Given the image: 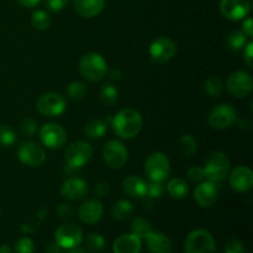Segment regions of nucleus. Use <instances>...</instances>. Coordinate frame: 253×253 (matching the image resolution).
<instances>
[{"instance_id":"nucleus-41","label":"nucleus","mask_w":253,"mask_h":253,"mask_svg":"<svg viewBox=\"0 0 253 253\" xmlns=\"http://www.w3.org/2000/svg\"><path fill=\"white\" fill-rule=\"evenodd\" d=\"M69 0H46V7L52 12H59L68 5Z\"/></svg>"},{"instance_id":"nucleus-9","label":"nucleus","mask_w":253,"mask_h":253,"mask_svg":"<svg viewBox=\"0 0 253 253\" xmlns=\"http://www.w3.org/2000/svg\"><path fill=\"white\" fill-rule=\"evenodd\" d=\"M40 140L51 150H59L67 142V131L56 123H47L40 130Z\"/></svg>"},{"instance_id":"nucleus-40","label":"nucleus","mask_w":253,"mask_h":253,"mask_svg":"<svg viewBox=\"0 0 253 253\" xmlns=\"http://www.w3.org/2000/svg\"><path fill=\"white\" fill-rule=\"evenodd\" d=\"M187 177L190 182L200 183L205 178L204 169H203V167H199V166H194V167H192L188 170Z\"/></svg>"},{"instance_id":"nucleus-28","label":"nucleus","mask_w":253,"mask_h":253,"mask_svg":"<svg viewBox=\"0 0 253 253\" xmlns=\"http://www.w3.org/2000/svg\"><path fill=\"white\" fill-rule=\"evenodd\" d=\"M31 24L39 31H44L51 26V16L44 10H36L31 15Z\"/></svg>"},{"instance_id":"nucleus-32","label":"nucleus","mask_w":253,"mask_h":253,"mask_svg":"<svg viewBox=\"0 0 253 253\" xmlns=\"http://www.w3.org/2000/svg\"><path fill=\"white\" fill-rule=\"evenodd\" d=\"M86 93H88L86 85L82 82H73V83L69 84L68 89H67V94L74 101L82 100L86 95Z\"/></svg>"},{"instance_id":"nucleus-15","label":"nucleus","mask_w":253,"mask_h":253,"mask_svg":"<svg viewBox=\"0 0 253 253\" xmlns=\"http://www.w3.org/2000/svg\"><path fill=\"white\" fill-rule=\"evenodd\" d=\"M251 10L250 0H221L220 11L230 21H239L249 15Z\"/></svg>"},{"instance_id":"nucleus-47","label":"nucleus","mask_w":253,"mask_h":253,"mask_svg":"<svg viewBox=\"0 0 253 253\" xmlns=\"http://www.w3.org/2000/svg\"><path fill=\"white\" fill-rule=\"evenodd\" d=\"M61 250H62V247L59 246L56 241H54V242H51V244H48V246H47V249H46V252L47 253H61Z\"/></svg>"},{"instance_id":"nucleus-4","label":"nucleus","mask_w":253,"mask_h":253,"mask_svg":"<svg viewBox=\"0 0 253 253\" xmlns=\"http://www.w3.org/2000/svg\"><path fill=\"white\" fill-rule=\"evenodd\" d=\"M185 253H216V244L209 231L194 230L188 235L184 245Z\"/></svg>"},{"instance_id":"nucleus-14","label":"nucleus","mask_w":253,"mask_h":253,"mask_svg":"<svg viewBox=\"0 0 253 253\" xmlns=\"http://www.w3.org/2000/svg\"><path fill=\"white\" fill-rule=\"evenodd\" d=\"M17 157L29 167H40L46 161V152L39 143L34 141H26L20 146Z\"/></svg>"},{"instance_id":"nucleus-10","label":"nucleus","mask_w":253,"mask_h":253,"mask_svg":"<svg viewBox=\"0 0 253 253\" xmlns=\"http://www.w3.org/2000/svg\"><path fill=\"white\" fill-rule=\"evenodd\" d=\"M177 53V43L170 37H158L151 43L150 57L155 63L163 64L173 58Z\"/></svg>"},{"instance_id":"nucleus-18","label":"nucleus","mask_w":253,"mask_h":253,"mask_svg":"<svg viewBox=\"0 0 253 253\" xmlns=\"http://www.w3.org/2000/svg\"><path fill=\"white\" fill-rule=\"evenodd\" d=\"M88 193V184L81 178H69L63 182L61 187V194L69 202H77L83 199Z\"/></svg>"},{"instance_id":"nucleus-34","label":"nucleus","mask_w":253,"mask_h":253,"mask_svg":"<svg viewBox=\"0 0 253 253\" xmlns=\"http://www.w3.org/2000/svg\"><path fill=\"white\" fill-rule=\"evenodd\" d=\"M179 150L183 155L189 157L197 151V140L192 135H183L179 140Z\"/></svg>"},{"instance_id":"nucleus-38","label":"nucleus","mask_w":253,"mask_h":253,"mask_svg":"<svg viewBox=\"0 0 253 253\" xmlns=\"http://www.w3.org/2000/svg\"><path fill=\"white\" fill-rule=\"evenodd\" d=\"M162 183L163 182H153V180H151L147 184V195H150V198H152V199L160 198L162 195L163 190H165Z\"/></svg>"},{"instance_id":"nucleus-42","label":"nucleus","mask_w":253,"mask_h":253,"mask_svg":"<svg viewBox=\"0 0 253 253\" xmlns=\"http://www.w3.org/2000/svg\"><path fill=\"white\" fill-rule=\"evenodd\" d=\"M253 42H249V43L245 46V52H244V61L247 64L249 68H253Z\"/></svg>"},{"instance_id":"nucleus-25","label":"nucleus","mask_w":253,"mask_h":253,"mask_svg":"<svg viewBox=\"0 0 253 253\" xmlns=\"http://www.w3.org/2000/svg\"><path fill=\"white\" fill-rule=\"evenodd\" d=\"M133 211V207L131 202L125 199H121L114 204L113 209H111V215L114 219L119 220V221H124V220L128 219Z\"/></svg>"},{"instance_id":"nucleus-39","label":"nucleus","mask_w":253,"mask_h":253,"mask_svg":"<svg viewBox=\"0 0 253 253\" xmlns=\"http://www.w3.org/2000/svg\"><path fill=\"white\" fill-rule=\"evenodd\" d=\"M225 253H246V250L240 240L232 239L225 246Z\"/></svg>"},{"instance_id":"nucleus-49","label":"nucleus","mask_w":253,"mask_h":253,"mask_svg":"<svg viewBox=\"0 0 253 253\" xmlns=\"http://www.w3.org/2000/svg\"><path fill=\"white\" fill-rule=\"evenodd\" d=\"M0 253H12V251L9 246L4 245V246H0Z\"/></svg>"},{"instance_id":"nucleus-36","label":"nucleus","mask_w":253,"mask_h":253,"mask_svg":"<svg viewBox=\"0 0 253 253\" xmlns=\"http://www.w3.org/2000/svg\"><path fill=\"white\" fill-rule=\"evenodd\" d=\"M20 130H21L22 135L31 137L37 131V123L31 118L22 119L21 124H20Z\"/></svg>"},{"instance_id":"nucleus-48","label":"nucleus","mask_w":253,"mask_h":253,"mask_svg":"<svg viewBox=\"0 0 253 253\" xmlns=\"http://www.w3.org/2000/svg\"><path fill=\"white\" fill-rule=\"evenodd\" d=\"M109 77H110L111 79H115V81H119V79H120L121 77H123V73H121L120 69L114 68V69H111L110 72H109Z\"/></svg>"},{"instance_id":"nucleus-3","label":"nucleus","mask_w":253,"mask_h":253,"mask_svg":"<svg viewBox=\"0 0 253 253\" xmlns=\"http://www.w3.org/2000/svg\"><path fill=\"white\" fill-rule=\"evenodd\" d=\"M204 175L208 180L214 183H220L229 175L230 160L225 153L215 151L210 153L204 166Z\"/></svg>"},{"instance_id":"nucleus-23","label":"nucleus","mask_w":253,"mask_h":253,"mask_svg":"<svg viewBox=\"0 0 253 253\" xmlns=\"http://www.w3.org/2000/svg\"><path fill=\"white\" fill-rule=\"evenodd\" d=\"M123 190L130 198H143L147 195V183L137 175H128L123 180Z\"/></svg>"},{"instance_id":"nucleus-29","label":"nucleus","mask_w":253,"mask_h":253,"mask_svg":"<svg viewBox=\"0 0 253 253\" xmlns=\"http://www.w3.org/2000/svg\"><path fill=\"white\" fill-rule=\"evenodd\" d=\"M152 231V225L145 220L143 217H136L132 222H131V234L136 235L140 239H145L147 234Z\"/></svg>"},{"instance_id":"nucleus-45","label":"nucleus","mask_w":253,"mask_h":253,"mask_svg":"<svg viewBox=\"0 0 253 253\" xmlns=\"http://www.w3.org/2000/svg\"><path fill=\"white\" fill-rule=\"evenodd\" d=\"M242 32H244L247 37L253 36V22L251 17H247L244 21V24H242Z\"/></svg>"},{"instance_id":"nucleus-6","label":"nucleus","mask_w":253,"mask_h":253,"mask_svg":"<svg viewBox=\"0 0 253 253\" xmlns=\"http://www.w3.org/2000/svg\"><path fill=\"white\" fill-rule=\"evenodd\" d=\"M237 120V111L230 104H219L210 110L208 123L212 128L225 130L229 128Z\"/></svg>"},{"instance_id":"nucleus-21","label":"nucleus","mask_w":253,"mask_h":253,"mask_svg":"<svg viewBox=\"0 0 253 253\" xmlns=\"http://www.w3.org/2000/svg\"><path fill=\"white\" fill-rule=\"evenodd\" d=\"M141 239L133 234H125L119 236L114 242V253H140Z\"/></svg>"},{"instance_id":"nucleus-7","label":"nucleus","mask_w":253,"mask_h":253,"mask_svg":"<svg viewBox=\"0 0 253 253\" xmlns=\"http://www.w3.org/2000/svg\"><path fill=\"white\" fill-rule=\"evenodd\" d=\"M67 108V101L61 94L46 93L39 98L36 103V109L41 115L47 118H56L62 115Z\"/></svg>"},{"instance_id":"nucleus-11","label":"nucleus","mask_w":253,"mask_h":253,"mask_svg":"<svg viewBox=\"0 0 253 253\" xmlns=\"http://www.w3.org/2000/svg\"><path fill=\"white\" fill-rule=\"evenodd\" d=\"M103 158L106 166L118 169V168L124 167L127 162L128 151L123 142L118 140H111L104 146Z\"/></svg>"},{"instance_id":"nucleus-16","label":"nucleus","mask_w":253,"mask_h":253,"mask_svg":"<svg viewBox=\"0 0 253 253\" xmlns=\"http://www.w3.org/2000/svg\"><path fill=\"white\" fill-rule=\"evenodd\" d=\"M229 180L237 193H247L253 188V172L246 166H239L231 170Z\"/></svg>"},{"instance_id":"nucleus-19","label":"nucleus","mask_w":253,"mask_h":253,"mask_svg":"<svg viewBox=\"0 0 253 253\" xmlns=\"http://www.w3.org/2000/svg\"><path fill=\"white\" fill-rule=\"evenodd\" d=\"M104 212L103 204L98 199H90L84 202L78 210V216L82 222L86 225H94L101 219Z\"/></svg>"},{"instance_id":"nucleus-5","label":"nucleus","mask_w":253,"mask_h":253,"mask_svg":"<svg viewBox=\"0 0 253 253\" xmlns=\"http://www.w3.org/2000/svg\"><path fill=\"white\" fill-rule=\"evenodd\" d=\"M145 172L150 180L165 182L170 172L169 160L162 152L152 153L148 156L145 162Z\"/></svg>"},{"instance_id":"nucleus-12","label":"nucleus","mask_w":253,"mask_h":253,"mask_svg":"<svg viewBox=\"0 0 253 253\" xmlns=\"http://www.w3.org/2000/svg\"><path fill=\"white\" fill-rule=\"evenodd\" d=\"M54 239L62 249H76L83 240V231L76 224H63L57 229Z\"/></svg>"},{"instance_id":"nucleus-50","label":"nucleus","mask_w":253,"mask_h":253,"mask_svg":"<svg viewBox=\"0 0 253 253\" xmlns=\"http://www.w3.org/2000/svg\"><path fill=\"white\" fill-rule=\"evenodd\" d=\"M67 253H86L85 251H83V250H79V249H71V250H68V252Z\"/></svg>"},{"instance_id":"nucleus-44","label":"nucleus","mask_w":253,"mask_h":253,"mask_svg":"<svg viewBox=\"0 0 253 253\" xmlns=\"http://www.w3.org/2000/svg\"><path fill=\"white\" fill-rule=\"evenodd\" d=\"M109 192H110V187H109V184L106 182H99L98 184H96L95 193L98 197H106V195L109 194Z\"/></svg>"},{"instance_id":"nucleus-13","label":"nucleus","mask_w":253,"mask_h":253,"mask_svg":"<svg viewBox=\"0 0 253 253\" xmlns=\"http://www.w3.org/2000/svg\"><path fill=\"white\" fill-rule=\"evenodd\" d=\"M227 90L235 98H246L253 90L252 77L246 72H235L227 78Z\"/></svg>"},{"instance_id":"nucleus-8","label":"nucleus","mask_w":253,"mask_h":253,"mask_svg":"<svg viewBox=\"0 0 253 253\" xmlns=\"http://www.w3.org/2000/svg\"><path fill=\"white\" fill-rule=\"evenodd\" d=\"M93 156V147L90 143L85 141H77L73 142L64 153V158L69 167L72 168H81L85 166Z\"/></svg>"},{"instance_id":"nucleus-17","label":"nucleus","mask_w":253,"mask_h":253,"mask_svg":"<svg viewBox=\"0 0 253 253\" xmlns=\"http://www.w3.org/2000/svg\"><path fill=\"white\" fill-rule=\"evenodd\" d=\"M219 197V188L214 182H202L194 189V199L202 208H211Z\"/></svg>"},{"instance_id":"nucleus-27","label":"nucleus","mask_w":253,"mask_h":253,"mask_svg":"<svg viewBox=\"0 0 253 253\" xmlns=\"http://www.w3.org/2000/svg\"><path fill=\"white\" fill-rule=\"evenodd\" d=\"M247 44V36L242 31L230 32L226 39V47L232 52L241 51Z\"/></svg>"},{"instance_id":"nucleus-22","label":"nucleus","mask_w":253,"mask_h":253,"mask_svg":"<svg viewBox=\"0 0 253 253\" xmlns=\"http://www.w3.org/2000/svg\"><path fill=\"white\" fill-rule=\"evenodd\" d=\"M74 10L82 17H94L103 11L105 0H74Z\"/></svg>"},{"instance_id":"nucleus-31","label":"nucleus","mask_w":253,"mask_h":253,"mask_svg":"<svg viewBox=\"0 0 253 253\" xmlns=\"http://www.w3.org/2000/svg\"><path fill=\"white\" fill-rule=\"evenodd\" d=\"M100 99L108 105L116 104L119 100V90L113 84H104L100 88Z\"/></svg>"},{"instance_id":"nucleus-26","label":"nucleus","mask_w":253,"mask_h":253,"mask_svg":"<svg viewBox=\"0 0 253 253\" xmlns=\"http://www.w3.org/2000/svg\"><path fill=\"white\" fill-rule=\"evenodd\" d=\"M108 130V125L104 120L100 119H94L86 123L85 127H84V132L89 138H100L103 137Z\"/></svg>"},{"instance_id":"nucleus-37","label":"nucleus","mask_w":253,"mask_h":253,"mask_svg":"<svg viewBox=\"0 0 253 253\" xmlns=\"http://www.w3.org/2000/svg\"><path fill=\"white\" fill-rule=\"evenodd\" d=\"M15 250H16V253H34V241L29 237H21L15 245Z\"/></svg>"},{"instance_id":"nucleus-20","label":"nucleus","mask_w":253,"mask_h":253,"mask_svg":"<svg viewBox=\"0 0 253 253\" xmlns=\"http://www.w3.org/2000/svg\"><path fill=\"white\" fill-rule=\"evenodd\" d=\"M146 245L150 253H170L172 252V242L169 237L160 231H151L147 234Z\"/></svg>"},{"instance_id":"nucleus-30","label":"nucleus","mask_w":253,"mask_h":253,"mask_svg":"<svg viewBox=\"0 0 253 253\" xmlns=\"http://www.w3.org/2000/svg\"><path fill=\"white\" fill-rule=\"evenodd\" d=\"M222 82L217 76H211L205 81V91L211 98H219L222 94Z\"/></svg>"},{"instance_id":"nucleus-35","label":"nucleus","mask_w":253,"mask_h":253,"mask_svg":"<svg viewBox=\"0 0 253 253\" xmlns=\"http://www.w3.org/2000/svg\"><path fill=\"white\" fill-rule=\"evenodd\" d=\"M86 247L93 252H99L105 247V239L100 234H90L85 239Z\"/></svg>"},{"instance_id":"nucleus-33","label":"nucleus","mask_w":253,"mask_h":253,"mask_svg":"<svg viewBox=\"0 0 253 253\" xmlns=\"http://www.w3.org/2000/svg\"><path fill=\"white\" fill-rule=\"evenodd\" d=\"M16 141V133L9 125H0V146L10 147Z\"/></svg>"},{"instance_id":"nucleus-43","label":"nucleus","mask_w":253,"mask_h":253,"mask_svg":"<svg viewBox=\"0 0 253 253\" xmlns=\"http://www.w3.org/2000/svg\"><path fill=\"white\" fill-rule=\"evenodd\" d=\"M57 211H58L59 217L63 220H68L73 216V209H72L71 205L68 204H61L58 207V210H57Z\"/></svg>"},{"instance_id":"nucleus-46","label":"nucleus","mask_w":253,"mask_h":253,"mask_svg":"<svg viewBox=\"0 0 253 253\" xmlns=\"http://www.w3.org/2000/svg\"><path fill=\"white\" fill-rule=\"evenodd\" d=\"M15 1L24 7H34L36 6L41 0H15Z\"/></svg>"},{"instance_id":"nucleus-2","label":"nucleus","mask_w":253,"mask_h":253,"mask_svg":"<svg viewBox=\"0 0 253 253\" xmlns=\"http://www.w3.org/2000/svg\"><path fill=\"white\" fill-rule=\"evenodd\" d=\"M79 72L88 82H100L108 74V63L101 54L89 52L79 61Z\"/></svg>"},{"instance_id":"nucleus-24","label":"nucleus","mask_w":253,"mask_h":253,"mask_svg":"<svg viewBox=\"0 0 253 253\" xmlns=\"http://www.w3.org/2000/svg\"><path fill=\"white\" fill-rule=\"evenodd\" d=\"M167 193L173 199H184L189 193V187L182 178H173L167 184Z\"/></svg>"},{"instance_id":"nucleus-1","label":"nucleus","mask_w":253,"mask_h":253,"mask_svg":"<svg viewBox=\"0 0 253 253\" xmlns=\"http://www.w3.org/2000/svg\"><path fill=\"white\" fill-rule=\"evenodd\" d=\"M143 120L141 114L137 110L132 108H126L119 111L113 119V130L119 137L125 138H133L140 133L142 128Z\"/></svg>"}]
</instances>
